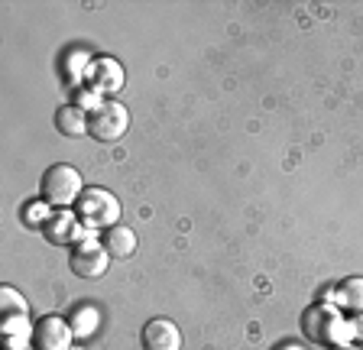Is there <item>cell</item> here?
I'll list each match as a JSON object with an SVG mask.
<instances>
[{"instance_id": "1", "label": "cell", "mask_w": 363, "mask_h": 350, "mask_svg": "<svg viewBox=\"0 0 363 350\" xmlns=\"http://www.w3.org/2000/svg\"><path fill=\"white\" fill-rule=\"evenodd\" d=\"M84 179L75 166H68V162H52V166L43 172L39 179V198L45 205L52 208V211H68V208H75L78 198L84 195Z\"/></svg>"}, {"instance_id": "2", "label": "cell", "mask_w": 363, "mask_h": 350, "mask_svg": "<svg viewBox=\"0 0 363 350\" xmlns=\"http://www.w3.org/2000/svg\"><path fill=\"white\" fill-rule=\"evenodd\" d=\"M302 334L308 337L311 344L318 347H337L344 344V337H350V327H347V318L340 315L337 305H328V302H318V305H308L302 315Z\"/></svg>"}, {"instance_id": "3", "label": "cell", "mask_w": 363, "mask_h": 350, "mask_svg": "<svg viewBox=\"0 0 363 350\" xmlns=\"http://www.w3.org/2000/svg\"><path fill=\"white\" fill-rule=\"evenodd\" d=\"M75 214H78V221L94 234V230L117 227V224H121V214H123V205L113 191L101 188V185H88L75 205Z\"/></svg>"}, {"instance_id": "4", "label": "cell", "mask_w": 363, "mask_h": 350, "mask_svg": "<svg viewBox=\"0 0 363 350\" xmlns=\"http://www.w3.org/2000/svg\"><path fill=\"white\" fill-rule=\"evenodd\" d=\"M130 130V111L117 98L101 101L94 111L88 114V137L98 143H121Z\"/></svg>"}, {"instance_id": "5", "label": "cell", "mask_w": 363, "mask_h": 350, "mask_svg": "<svg viewBox=\"0 0 363 350\" xmlns=\"http://www.w3.org/2000/svg\"><path fill=\"white\" fill-rule=\"evenodd\" d=\"M111 266V253H107L104 240H82L78 247H72V256H68V269L78 276V279H101Z\"/></svg>"}, {"instance_id": "6", "label": "cell", "mask_w": 363, "mask_h": 350, "mask_svg": "<svg viewBox=\"0 0 363 350\" xmlns=\"http://www.w3.org/2000/svg\"><path fill=\"white\" fill-rule=\"evenodd\" d=\"M75 347V327L62 315H43L33 324V350H72Z\"/></svg>"}, {"instance_id": "7", "label": "cell", "mask_w": 363, "mask_h": 350, "mask_svg": "<svg viewBox=\"0 0 363 350\" xmlns=\"http://www.w3.org/2000/svg\"><path fill=\"white\" fill-rule=\"evenodd\" d=\"M88 234L91 230L78 221L75 208H68V211H52V218H49L43 227V237L52 247H78L82 240H88Z\"/></svg>"}, {"instance_id": "8", "label": "cell", "mask_w": 363, "mask_h": 350, "mask_svg": "<svg viewBox=\"0 0 363 350\" xmlns=\"http://www.w3.org/2000/svg\"><path fill=\"white\" fill-rule=\"evenodd\" d=\"M84 78H88L91 91L101 94V98H113V94L123 88V81H127L123 65L117 59H111V55H98V59H91Z\"/></svg>"}, {"instance_id": "9", "label": "cell", "mask_w": 363, "mask_h": 350, "mask_svg": "<svg viewBox=\"0 0 363 350\" xmlns=\"http://www.w3.org/2000/svg\"><path fill=\"white\" fill-rule=\"evenodd\" d=\"M143 350H182V327L172 318H150L140 331Z\"/></svg>"}, {"instance_id": "10", "label": "cell", "mask_w": 363, "mask_h": 350, "mask_svg": "<svg viewBox=\"0 0 363 350\" xmlns=\"http://www.w3.org/2000/svg\"><path fill=\"white\" fill-rule=\"evenodd\" d=\"M328 305H337L340 312L363 315V276H347L328 292Z\"/></svg>"}, {"instance_id": "11", "label": "cell", "mask_w": 363, "mask_h": 350, "mask_svg": "<svg viewBox=\"0 0 363 350\" xmlns=\"http://www.w3.org/2000/svg\"><path fill=\"white\" fill-rule=\"evenodd\" d=\"M52 123L65 140H78V137L88 133V111L78 107V104H62L59 111H55Z\"/></svg>"}, {"instance_id": "12", "label": "cell", "mask_w": 363, "mask_h": 350, "mask_svg": "<svg viewBox=\"0 0 363 350\" xmlns=\"http://www.w3.org/2000/svg\"><path fill=\"white\" fill-rule=\"evenodd\" d=\"M104 247H107V253H111V259H130L136 253V247H140V240H136L133 227L117 224V227L104 230Z\"/></svg>"}, {"instance_id": "13", "label": "cell", "mask_w": 363, "mask_h": 350, "mask_svg": "<svg viewBox=\"0 0 363 350\" xmlns=\"http://www.w3.org/2000/svg\"><path fill=\"white\" fill-rule=\"evenodd\" d=\"M30 344H33L30 315H26V318H4V347L7 350H30Z\"/></svg>"}, {"instance_id": "14", "label": "cell", "mask_w": 363, "mask_h": 350, "mask_svg": "<svg viewBox=\"0 0 363 350\" xmlns=\"http://www.w3.org/2000/svg\"><path fill=\"white\" fill-rule=\"evenodd\" d=\"M0 312H4V318H26V315H30V302L23 298L20 289L4 286V289H0Z\"/></svg>"}, {"instance_id": "15", "label": "cell", "mask_w": 363, "mask_h": 350, "mask_svg": "<svg viewBox=\"0 0 363 350\" xmlns=\"http://www.w3.org/2000/svg\"><path fill=\"white\" fill-rule=\"evenodd\" d=\"M49 218H52V208L45 205L43 198L23 208V224H30V227H45V221H49Z\"/></svg>"}, {"instance_id": "16", "label": "cell", "mask_w": 363, "mask_h": 350, "mask_svg": "<svg viewBox=\"0 0 363 350\" xmlns=\"http://www.w3.org/2000/svg\"><path fill=\"white\" fill-rule=\"evenodd\" d=\"M347 327H350V337H363V315H354L347 321Z\"/></svg>"}, {"instance_id": "17", "label": "cell", "mask_w": 363, "mask_h": 350, "mask_svg": "<svg viewBox=\"0 0 363 350\" xmlns=\"http://www.w3.org/2000/svg\"><path fill=\"white\" fill-rule=\"evenodd\" d=\"M276 350H305V344H298V341H282Z\"/></svg>"}, {"instance_id": "18", "label": "cell", "mask_w": 363, "mask_h": 350, "mask_svg": "<svg viewBox=\"0 0 363 350\" xmlns=\"http://www.w3.org/2000/svg\"><path fill=\"white\" fill-rule=\"evenodd\" d=\"M331 350H360L357 344H337V347H331Z\"/></svg>"}]
</instances>
